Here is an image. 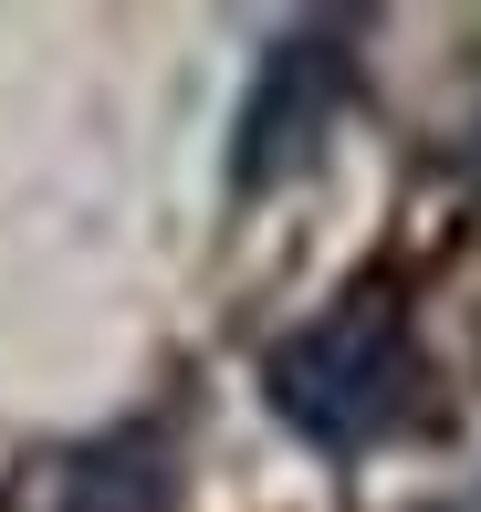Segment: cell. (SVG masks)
<instances>
[{"instance_id": "cell-2", "label": "cell", "mask_w": 481, "mask_h": 512, "mask_svg": "<svg viewBox=\"0 0 481 512\" xmlns=\"http://www.w3.org/2000/svg\"><path fill=\"white\" fill-rule=\"evenodd\" d=\"M366 21L325 11V21H293V32L262 42V63H251L241 105H231V157H220V178H231V199H283L293 178L325 168L335 126L356 115V84H366Z\"/></svg>"}, {"instance_id": "cell-3", "label": "cell", "mask_w": 481, "mask_h": 512, "mask_svg": "<svg viewBox=\"0 0 481 512\" xmlns=\"http://www.w3.org/2000/svg\"><path fill=\"white\" fill-rule=\"evenodd\" d=\"M11 512H178V439L168 418H116L95 439L21 460Z\"/></svg>"}, {"instance_id": "cell-1", "label": "cell", "mask_w": 481, "mask_h": 512, "mask_svg": "<svg viewBox=\"0 0 481 512\" xmlns=\"http://www.w3.org/2000/svg\"><path fill=\"white\" fill-rule=\"evenodd\" d=\"M419 387H429V356L398 293H346L314 324L262 345V408L325 460H366L377 439H398L419 418Z\"/></svg>"}]
</instances>
